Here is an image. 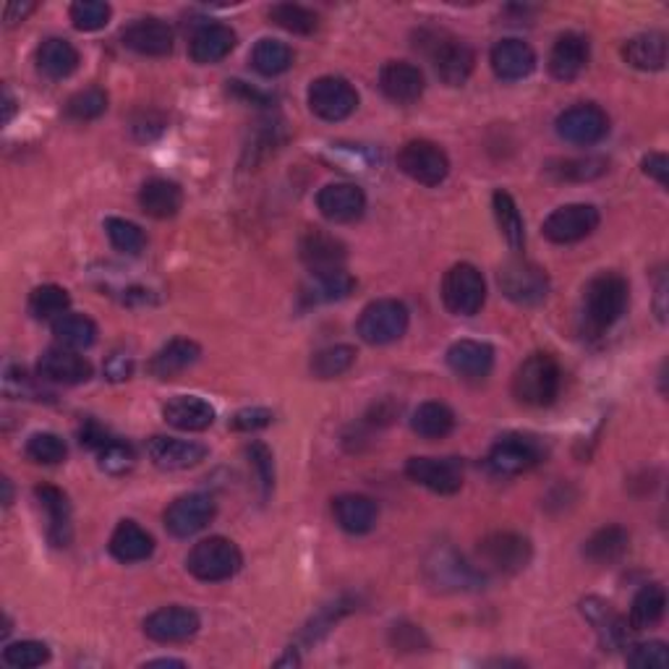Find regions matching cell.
I'll use <instances>...</instances> for the list:
<instances>
[{"label": "cell", "mask_w": 669, "mask_h": 669, "mask_svg": "<svg viewBox=\"0 0 669 669\" xmlns=\"http://www.w3.org/2000/svg\"><path fill=\"white\" fill-rule=\"evenodd\" d=\"M293 63V50L288 48L280 39H259L252 50V65L254 71L261 76H280L291 69Z\"/></svg>", "instance_id": "41"}, {"label": "cell", "mask_w": 669, "mask_h": 669, "mask_svg": "<svg viewBox=\"0 0 669 669\" xmlns=\"http://www.w3.org/2000/svg\"><path fill=\"white\" fill-rule=\"evenodd\" d=\"M555 126L560 139L579 144V147H592V144H599L609 134V115L599 105L581 102L562 110V113L557 115Z\"/></svg>", "instance_id": "12"}, {"label": "cell", "mask_w": 669, "mask_h": 669, "mask_svg": "<svg viewBox=\"0 0 669 669\" xmlns=\"http://www.w3.org/2000/svg\"><path fill=\"white\" fill-rule=\"evenodd\" d=\"M665 299H667V278H665V275H661L659 283H657V317L661 319V323H667Z\"/></svg>", "instance_id": "61"}, {"label": "cell", "mask_w": 669, "mask_h": 669, "mask_svg": "<svg viewBox=\"0 0 669 669\" xmlns=\"http://www.w3.org/2000/svg\"><path fill=\"white\" fill-rule=\"evenodd\" d=\"M134 374V358L126 356V353H113L108 361H105V377L110 382H123Z\"/></svg>", "instance_id": "58"}, {"label": "cell", "mask_w": 669, "mask_h": 669, "mask_svg": "<svg viewBox=\"0 0 669 669\" xmlns=\"http://www.w3.org/2000/svg\"><path fill=\"white\" fill-rule=\"evenodd\" d=\"M491 71L502 78V82H521L534 74L536 69V52L528 42L523 39H500V42L491 48Z\"/></svg>", "instance_id": "19"}, {"label": "cell", "mask_w": 669, "mask_h": 669, "mask_svg": "<svg viewBox=\"0 0 669 669\" xmlns=\"http://www.w3.org/2000/svg\"><path fill=\"white\" fill-rule=\"evenodd\" d=\"M244 565V555L226 536H209L194 544V549L186 557V570L196 581L220 583L233 579Z\"/></svg>", "instance_id": "4"}, {"label": "cell", "mask_w": 669, "mask_h": 669, "mask_svg": "<svg viewBox=\"0 0 669 669\" xmlns=\"http://www.w3.org/2000/svg\"><path fill=\"white\" fill-rule=\"evenodd\" d=\"M162 418L181 431H205L215 424V409L205 398L179 396L162 405Z\"/></svg>", "instance_id": "29"}, {"label": "cell", "mask_w": 669, "mask_h": 669, "mask_svg": "<svg viewBox=\"0 0 669 669\" xmlns=\"http://www.w3.org/2000/svg\"><path fill=\"white\" fill-rule=\"evenodd\" d=\"M544 458V448L536 437L528 435H504L491 445L487 465L495 476H518L526 474Z\"/></svg>", "instance_id": "10"}, {"label": "cell", "mask_w": 669, "mask_h": 669, "mask_svg": "<svg viewBox=\"0 0 669 669\" xmlns=\"http://www.w3.org/2000/svg\"><path fill=\"white\" fill-rule=\"evenodd\" d=\"M121 39L129 50L149 58L170 56L173 50V29L160 19H139L123 29Z\"/></svg>", "instance_id": "22"}, {"label": "cell", "mask_w": 669, "mask_h": 669, "mask_svg": "<svg viewBox=\"0 0 669 669\" xmlns=\"http://www.w3.org/2000/svg\"><path fill=\"white\" fill-rule=\"evenodd\" d=\"M309 108L323 121H345L358 108V92L343 76H319L309 87Z\"/></svg>", "instance_id": "11"}, {"label": "cell", "mask_w": 669, "mask_h": 669, "mask_svg": "<svg viewBox=\"0 0 669 669\" xmlns=\"http://www.w3.org/2000/svg\"><path fill=\"white\" fill-rule=\"evenodd\" d=\"M392 641H396L398 648H405V652H418V648L426 646L424 633L413 625H396V631H392Z\"/></svg>", "instance_id": "59"}, {"label": "cell", "mask_w": 669, "mask_h": 669, "mask_svg": "<svg viewBox=\"0 0 669 669\" xmlns=\"http://www.w3.org/2000/svg\"><path fill=\"white\" fill-rule=\"evenodd\" d=\"M628 665L638 669H665L669 665L667 644L648 641V644H633L628 652Z\"/></svg>", "instance_id": "53"}, {"label": "cell", "mask_w": 669, "mask_h": 669, "mask_svg": "<svg viewBox=\"0 0 669 669\" xmlns=\"http://www.w3.org/2000/svg\"><path fill=\"white\" fill-rule=\"evenodd\" d=\"M622 58L638 71H661L667 65V37L661 32H644L622 45Z\"/></svg>", "instance_id": "34"}, {"label": "cell", "mask_w": 669, "mask_h": 669, "mask_svg": "<svg viewBox=\"0 0 669 669\" xmlns=\"http://www.w3.org/2000/svg\"><path fill=\"white\" fill-rule=\"evenodd\" d=\"M0 484H3V504H5V508H9V504L13 502V489H11V482H9V478H3V482H0Z\"/></svg>", "instance_id": "64"}, {"label": "cell", "mask_w": 669, "mask_h": 669, "mask_svg": "<svg viewBox=\"0 0 669 669\" xmlns=\"http://www.w3.org/2000/svg\"><path fill=\"white\" fill-rule=\"evenodd\" d=\"M348 609H351V605H348V601H340V599L334 601V605H327V607L319 609L317 618H312L309 625L304 628L306 644H317V641L323 638V635H325L327 631H330L334 622L343 618Z\"/></svg>", "instance_id": "55"}, {"label": "cell", "mask_w": 669, "mask_h": 669, "mask_svg": "<svg viewBox=\"0 0 669 669\" xmlns=\"http://www.w3.org/2000/svg\"><path fill=\"white\" fill-rule=\"evenodd\" d=\"M71 22L78 32H97L102 26H108L110 16H113V9L102 0H76L69 11Z\"/></svg>", "instance_id": "50"}, {"label": "cell", "mask_w": 669, "mask_h": 669, "mask_svg": "<svg viewBox=\"0 0 669 669\" xmlns=\"http://www.w3.org/2000/svg\"><path fill=\"white\" fill-rule=\"evenodd\" d=\"M24 452L32 463L58 465L65 461L69 448H65L63 439L58 435H52V431H37V435H32L29 439H26Z\"/></svg>", "instance_id": "46"}, {"label": "cell", "mask_w": 669, "mask_h": 669, "mask_svg": "<svg viewBox=\"0 0 669 669\" xmlns=\"http://www.w3.org/2000/svg\"><path fill=\"white\" fill-rule=\"evenodd\" d=\"M39 508L48 515V539L52 547H69L71 544V504L69 497L58 487L42 484L35 489Z\"/></svg>", "instance_id": "31"}, {"label": "cell", "mask_w": 669, "mask_h": 669, "mask_svg": "<svg viewBox=\"0 0 669 669\" xmlns=\"http://www.w3.org/2000/svg\"><path fill=\"white\" fill-rule=\"evenodd\" d=\"M32 11H35V3H9L5 5V24L13 26V24L24 22Z\"/></svg>", "instance_id": "60"}, {"label": "cell", "mask_w": 669, "mask_h": 669, "mask_svg": "<svg viewBox=\"0 0 669 669\" xmlns=\"http://www.w3.org/2000/svg\"><path fill=\"white\" fill-rule=\"evenodd\" d=\"M317 207L330 222H353L364 215L366 196L353 183H330L317 194Z\"/></svg>", "instance_id": "25"}, {"label": "cell", "mask_w": 669, "mask_h": 669, "mask_svg": "<svg viewBox=\"0 0 669 669\" xmlns=\"http://www.w3.org/2000/svg\"><path fill=\"white\" fill-rule=\"evenodd\" d=\"M39 377L61 385H82L92 377V364L71 348H50L39 356Z\"/></svg>", "instance_id": "23"}, {"label": "cell", "mask_w": 669, "mask_h": 669, "mask_svg": "<svg viewBox=\"0 0 669 669\" xmlns=\"http://www.w3.org/2000/svg\"><path fill=\"white\" fill-rule=\"evenodd\" d=\"M37 69L48 78H69L78 69V50L69 39L50 37L37 48Z\"/></svg>", "instance_id": "35"}, {"label": "cell", "mask_w": 669, "mask_h": 669, "mask_svg": "<svg viewBox=\"0 0 669 669\" xmlns=\"http://www.w3.org/2000/svg\"><path fill=\"white\" fill-rule=\"evenodd\" d=\"M484 301H487V283H484V275L474 265L461 261V265H452L445 272L442 304L450 314L474 317V314L482 312Z\"/></svg>", "instance_id": "5"}, {"label": "cell", "mask_w": 669, "mask_h": 669, "mask_svg": "<svg viewBox=\"0 0 669 669\" xmlns=\"http://www.w3.org/2000/svg\"><path fill=\"white\" fill-rule=\"evenodd\" d=\"M405 476L435 495H455L463 487V465L455 458H411Z\"/></svg>", "instance_id": "15"}, {"label": "cell", "mask_w": 669, "mask_h": 669, "mask_svg": "<svg viewBox=\"0 0 669 669\" xmlns=\"http://www.w3.org/2000/svg\"><path fill=\"white\" fill-rule=\"evenodd\" d=\"M3 123H9L11 121V115H13V97H11V89L9 87H3Z\"/></svg>", "instance_id": "62"}, {"label": "cell", "mask_w": 669, "mask_h": 669, "mask_svg": "<svg viewBox=\"0 0 669 669\" xmlns=\"http://www.w3.org/2000/svg\"><path fill=\"white\" fill-rule=\"evenodd\" d=\"M353 364H356V348L330 345V348H323L319 353H314L312 374L317 379H334L351 369Z\"/></svg>", "instance_id": "44"}, {"label": "cell", "mask_w": 669, "mask_h": 669, "mask_svg": "<svg viewBox=\"0 0 669 669\" xmlns=\"http://www.w3.org/2000/svg\"><path fill=\"white\" fill-rule=\"evenodd\" d=\"M491 209H495L497 228H500L508 246L513 248V252H523V246H526V228H523L521 209H518L513 196L500 188V192H495V196H491Z\"/></svg>", "instance_id": "38"}, {"label": "cell", "mask_w": 669, "mask_h": 669, "mask_svg": "<svg viewBox=\"0 0 669 669\" xmlns=\"http://www.w3.org/2000/svg\"><path fill=\"white\" fill-rule=\"evenodd\" d=\"M147 455L162 471H186L207 458V448L199 442L175 437H153L147 442Z\"/></svg>", "instance_id": "18"}, {"label": "cell", "mask_w": 669, "mask_h": 669, "mask_svg": "<svg viewBox=\"0 0 669 669\" xmlns=\"http://www.w3.org/2000/svg\"><path fill=\"white\" fill-rule=\"evenodd\" d=\"M110 555L123 565L149 560L155 552V539L147 528H142L136 521H121L110 536Z\"/></svg>", "instance_id": "28"}, {"label": "cell", "mask_w": 669, "mask_h": 669, "mask_svg": "<svg viewBox=\"0 0 669 669\" xmlns=\"http://www.w3.org/2000/svg\"><path fill=\"white\" fill-rule=\"evenodd\" d=\"M416 48H422L426 56L431 58L437 76L442 78L448 87H461V84L469 82L476 56L461 39L448 35V32L424 29L418 32Z\"/></svg>", "instance_id": "3"}, {"label": "cell", "mask_w": 669, "mask_h": 669, "mask_svg": "<svg viewBox=\"0 0 669 669\" xmlns=\"http://www.w3.org/2000/svg\"><path fill=\"white\" fill-rule=\"evenodd\" d=\"M270 19L278 26H283L285 32H293V35H312V32L319 26L317 13L296 3L272 5Z\"/></svg>", "instance_id": "45"}, {"label": "cell", "mask_w": 669, "mask_h": 669, "mask_svg": "<svg viewBox=\"0 0 669 669\" xmlns=\"http://www.w3.org/2000/svg\"><path fill=\"white\" fill-rule=\"evenodd\" d=\"M353 288H356V280H353L345 270L314 272L312 285L306 288V296H309V301H314V304H319V301H340L351 296Z\"/></svg>", "instance_id": "43"}, {"label": "cell", "mask_w": 669, "mask_h": 669, "mask_svg": "<svg viewBox=\"0 0 669 669\" xmlns=\"http://www.w3.org/2000/svg\"><path fill=\"white\" fill-rule=\"evenodd\" d=\"M299 252H301V259H304V265L312 270V275L343 270V261L348 257L343 241L334 239L332 233L319 231V228L304 233V239H301V244H299Z\"/></svg>", "instance_id": "20"}, {"label": "cell", "mask_w": 669, "mask_h": 669, "mask_svg": "<svg viewBox=\"0 0 669 669\" xmlns=\"http://www.w3.org/2000/svg\"><path fill=\"white\" fill-rule=\"evenodd\" d=\"M105 233H108L110 244L123 254H139L147 246V235L136 222L123 218H108L105 220Z\"/></svg>", "instance_id": "47"}, {"label": "cell", "mask_w": 669, "mask_h": 669, "mask_svg": "<svg viewBox=\"0 0 669 669\" xmlns=\"http://www.w3.org/2000/svg\"><path fill=\"white\" fill-rule=\"evenodd\" d=\"M332 513L340 528L353 536H361L369 534V531L377 526L379 508L377 502L366 495H340L338 500L332 502Z\"/></svg>", "instance_id": "30"}, {"label": "cell", "mask_w": 669, "mask_h": 669, "mask_svg": "<svg viewBox=\"0 0 669 669\" xmlns=\"http://www.w3.org/2000/svg\"><path fill=\"white\" fill-rule=\"evenodd\" d=\"M628 544H631V534H628L625 528L605 526L588 536L583 555L596 562V565H612V562H618L620 557L628 552Z\"/></svg>", "instance_id": "36"}, {"label": "cell", "mask_w": 669, "mask_h": 669, "mask_svg": "<svg viewBox=\"0 0 669 669\" xmlns=\"http://www.w3.org/2000/svg\"><path fill=\"white\" fill-rule=\"evenodd\" d=\"M246 455L248 463H252L254 474H257L259 489H261V500H267L270 497V491L275 487V463H272V452L267 445L261 442H252L246 445Z\"/></svg>", "instance_id": "52"}, {"label": "cell", "mask_w": 669, "mask_h": 669, "mask_svg": "<svg viewBox=\"0 0 669 669\" xmlns=\"http://www.w3.org/2000/svg\"><path fill=\"white\" fill-rule=\"evenodd\" d=\"M97 452H100V469L110 476H123L126 471L134 469L136 463L134 450H131L126 442H118V439L105 442Z\"/></svg>", "instance_id": "51"}, {"label": "cell", "mask_w": 669, "mask_h": 669, "mask_svg": "<svg viewBox=\"0 0 669 669\" xmlns=\"http://www.w3.org/2000/svg\"><path fill=\"white\" fill-rule=\"evenodd\" d=\"M147 667H186V661H181V659H155V661H147Z\"/></svg>", "instance_id": "63"}, {"label": "cell", "mask_w": 669, "mask_h": 669, "mask_svg": "<svg viewBox=\"0 0 669 669\" xmlns=\"http://www.w3.org/2000/svg\"><path fill=\"white\" fill-rule=\"evenodd\" d=\"M183 205V192L175 181L149 179L139 188V207L144 215L155 220H168L179 215Z\"/></svg>", "instance_id": "32"}, {"label": "cell", "mask_w": 669, "mask_h": 669, "mask_svg": "<svg viewBox=\"0 0 669 669\" xmlns=\"http://www.w3.org/2000/svg\"><path fill=\"white\" fill-rule=\"evenodd\" d=\"M379 87L392 102L411 105L424 95L426 82L418 65L409 61H390L379 71Z\"/></svg>", "instance_id": "21"}, {"label": "cell", "mask_w": 669, "mask_h": 669, "mask_svg": "<svg viewBox=\"0 0 669 669\" xmlns=\"http://www.w3.org/2000/svg\"><path fill=\"white\" fill-rule=\"evenodd\" d=\"M108 110V95L100 87H89L76 92L69 102H65V115L74 121H95Z\"/></svg>", "instance_id": "49"}, {"label": "cell", "mask_w": 669, "mask_h": 669, "mask_svg": "<svg viewBox=\"0 0 669 669\" xmlns=\"http://www.w3.org/2000/svg\"><path fill=\"white\" fill-rule=\"evenodd\" d=\"M275 413L270 409H244L231 418V429L235 431H257L270 426Z\"/></svg>", "instance_id": "56"}, {"label": "cell", "mask_w": 669, "mask_h": 669, "mask_svg": "<svg viewBox=\"0 0 669 669\" xmlns=\"http://www.w3.org/2000/svg\"><path fill=\"white\" fill-rule=\"evenodd\" d=\"M502 293L518 306H536L549 296V275L528 259H510L500 267Z\"/></svg>", "instance_id": "7"}, {"label": "cell", "mask_w": 669, "mask_h": 669, "mask_svg": "<svg viewBox=\"0 0 669 669\" xmlns=\"http://www.w3.org/2000/svg\"><path fill=\"white\" fill-rule=\"evenodd\" d=\"M667 607V592L659 583H648L635 594L633 607H631V628L633 631H648V628L659 625L665 618Z\"/></svg>", "instance_id": "39"}, {"label": "cell", "mask_w": 669, "mask_h": 669, "mask_svg": "<svg viewBox=\"0 0 669 669\" xmlns=\"http://www.w3.org/2000/svg\"><path fill=\"white\" fill-rule=\"evenodd\" d=\"M71 306L69 291L61 285H39L29 293V314L35 319H52L56 323L58 317H63Z\"/></svg>", "instance_id": "42"}, {"label": "cell", "mask_w": 669, "mask_h": 669, "mask_svg": "<svg viewBox=\"0 0 669 669\" xmlns=\"http://www.w3.org/2000/svg\"><path fill=\"white\" fill-rule=\"evenodd\" d=\"M411 426L418 437L442 439L455 429V413L450 411V405L439 403V400H426V403L413 411Z\"/></svg>", "instance_id": "37"}, {"label": "cell", "mask_w": 669, "mask_h": 669, "mask_svg": "<svg viewBox=\"0 0 669 669\" xmlns=\"http://www.w3.org/2000/svg\"><path fill=\"white\" fill-rule=\"evenodd\" d=\"M52 334H56V340L63 348L82 351V348H89L97 340V325L89 317H84V314L65 312L63 317L52 323Z\"/></svg>", "instance_id": "40"}, {"label": "cell", "mask_w": 669, "mask_h": 669, "mask_svg": "<svg viewBox=\"0 0 669 669\" xmlns=\"http://www.w3.org/2000/svg\"><path fill=\"white\" fill-rule=\"evenodd\" d=\"M531 542L513 531H497L478 544V560L482 565L500 575H515L531 562Z\"/></svg>", "instance_id": "9"}, {"label": "cell", "mask_w": 669, "mask_h": 669, "mask_svg": "<svg viewBox=\"0 0 669 669\" xmlns=\"http://www.w3.org/2000/svg\"><path fill=\"white\" fill-rule=\"evenodd\" d=\"M215 513H218V504H215L212 497L205 495V491H194V495H183L175 502H170L162 521H166L168 534L188 539V536L205 531L212 523Z\"/></svg>", "instance_id": "13"}, {"label": "cell", "mask_w": 669, "mask_h": 669, "mask_svg": "<svg viewBox=\"0 0 669 669\" xmlns=\"http://www.w3.org/2000/svg\"><path fill=\"white\" fill-rule=\"evenodd\" d=\"M448 366L461 379L482 382L495 369V348L482 340H458L448 348Z\"/></svg>", "instance_id": "17"}, {"label": "cell", "mask_w": 669, "mask_h": 669, "mask_svg": "<svg viewBox=\"0 0 669 669\" xmlns=\"http://www.w3.org/2000/svg\"><path fill=\"white\" fill-rule=\"evenodd\" d=\"M202 620L194 609L173 605L162 607L144 620V635L155 644H181L199 633Z\"/></svg>", "instance_id": "16"}, {"label": "cell", "mask_w": 669, "mask_h": 669, "mask_svg": "<svg viewBox=\"0 0 669 669\" xmlns=\"http://www.w3.org/2000/svg\"><path fill=\"white\" fill-rule=\"evenodd\" d=\"M199 356L202 348L196 345L194 340L175 338L155 353L153 361H149V372H153L157 379H173L179 377L181 372L192 369L196 361H199Z\"/></svg>", "instance_id": "33"}, {"label": "cell", "mask_w": 669, "mask_h": 669, "mask_svg": "<svg viewBox=\"0 0 669 669\" xmlns=\"http://www.w3.org/2000/svg\"><path fill=\"white\" fill-rule=\"evenodd\" d=\"M641 168H644V173L652 175V179L657 181L661 188L669 186V160H667L665 153L646 155L644 162H641Z\"/></svg>", "instance_id": "57"}, {"label": "cell", "mask_w": 669, "mask_h": 669, "mask_svg": "<svg viewBox=\"0 0 669 669\" xmlns=\"http://www.w3.org/2000/svg\"><path fill=\"white\" fill-rule=\"evenodd\" d=\"M560 364L549 353H531L513 374V396L518 403L531 405V409L552 405L555 398L560 396Z\"/></svg>", "instance_id": "2"}, {"label": "cell", "mask_w": 669, "mask_h": 669, "mask_svg": "<svg viewBox=\"0 0 669 669\" xmlns=\"http://www.w3.org/2000/svg\"><path fill=\"white\" fill-rule=\"evenodd\" d=\"M426 573L429 581L439 588H450V592H465V588H474L484 579L476 573L474 568L465 565L452 549H437L435 557L426 562Z\"/></svg>", "instance_id": "24"}, {"label": "cell", "mask_w": 669, "mask_h": 669, "mask_svg": "<svg viewBox=\"0 0 669 669\" xmlns=\"http://www.w3.org/2000/svg\"><path fill=\"white\" fill-rule=\"evenodd\" d=\"M599 226V209L594 205H565L557 207L547 220H544L542 233L552 244H579V241L592 235Z\"/></svg>", "instance_id": "14"}, {"label": "cell", "mask_w": 669, "mask_h": 669, "mask_svg": "<svg viewBox=\"0 0 669 669\" xmlns=\"http://www.w3.org/2000/svg\"><path fill=\"white\" fill-rule=\"evenodd\" d=\"M3 661L13 669L42 667L50 661V648L42 641H16L3 648Z\"/></svg>", "instance_id": "48"}, {"label": "cell", "mask_w": 669, "mask_h": 669, "mask_svg": "<svg viewBox=\"0 0 669 669\" xmlns=\"http://www.w3.org/2000/svg\"><path fill=\"white\" fill-rule=\"evenodd\" d=\"M358 334L369 345H390L409 330V309L398 299H377L361 312Z\"/></svg>", "instance_id": "6"}, {"label": "cell", "mask_w": 669, "mask_h": 669, "mask_svg": "<svg viewBox=\"0 0 669 669\" xmlns=\"http://www.w3.org/2000/svg\"><path fill=\"white\" fill-rule=\"evenodd\" d=\"M235 42H239V37L228 24H205L194 32L192 42H188V56L194 63L212 65L231 56Z\"/></svg>", "instance_id": "26"}, {"label": "cell", "mask_w": 669, "mask_h": 669, "mask_svg": "<svg viewBox=\"0 0 669 669\" xmlns=\"http://www.w3.org/2000/svg\"><path fill=\"white\" fill-rule=\"evenodd\" d=\"M631 288L628 280L618 272L596 275L583 293V319L592 332H605L612 327L628 309Z\"/></svg>", "instance_id": "1"}, {"label": "cell", "mask_w": 669, "mask_h": 669, "mask_svg": "<svg viewBox=\"0 0 669 669\" xmlns=\"http://www.w3.org/2000/svg\"><path fill=\"white\" fill-rule=\"evenodd\" d=\"M549 173H555L562 181H588L605 173V160H594V157H586V160H560L557 168H549Z\"/></svg>", "instance_id": "54"}, {"label": "cell", "mask_w": 669, "mask_h": 669, "mask_svg": "<svg viewBox=\"0 0 669 669\" xmlns=\"http://www.w3.org/2000/svg\"><path fill=\"white\" fill-rule=\"evenodd\" d=\"M398 168L422 186H439L448 179L450 160L439 144L429 139H413L400 147Z\"/></svg>", "instance_id": "8"}, {"label": "cell", "mask_w": 669, "mask_h": 669, "mask_svg": "<svg viewBox=\"0 0 669 669\" xmlns=\"http://www.w3.org/2000/svg\"><path fill=\"white\" fill-rule=\"evenodd\" d=\"M588 63V39L575 32L557 37L552 52H549V74L557 82H573L583 74Z\"/></svg>", "instance_id": "27"}]
</instances>
